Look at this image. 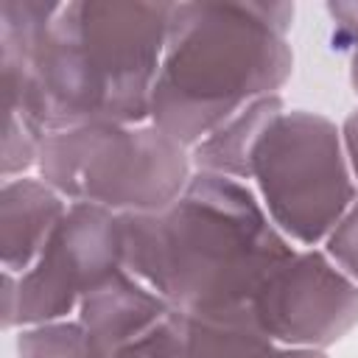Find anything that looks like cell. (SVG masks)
<instances>
[{
	"label": "cell",
	"mask_w": 358,
	"mask_h": 358,
	"mask_svg": "<svg viewBox=\"0 0 358 358\" xmlns=\"http://www.w3.org/2000/svg\"><path fill=\"white\" fill-rule=\"evenodd\" d=\"M123 271V215L70 204L34 266L17 274L14 327L70 319L81 299Z\"/></svg>",
	"instance_id": "6"
},
{
	"label": "cell",
	"mask_w": 358,
	"mask_h": 358,
	"mask_svg": "<svg viewBox=\"0 0 358 358\" xmlns=\"http://www.w3.org/2000/svg\"><path fill=\"white\" fill-rule=\"evenodd\" d=\"M36 176L70 204L157 213L193 176L190 148L148 123H87L42 137Z\"/></svg>",
	"instance_id": "4"
},
{
	"label": "cell",
	"mask_w": 358,
	"mask_h": 358,
	"mask_svg": "<svg viewBox=\"0 0 358 358\" xmlns=\"http://www.w3.org/2000/svg\"><path fill=\"white\" fill-rule=\"evenodd\" d=\"M294 252L246 182L204 171L168 207L123 215V268L193 319L246 322L260 285Z\"/></svg>",
	"instance_id": "2"
},
{
	"label": "cell",
	"mask_w": 358,
	"mask_h": 358,
	"mask_svg": "<svg viewBox=\"0 0 358 358\" xmlns=\"http://www.w3.org/2000/svg\"><path fill=\"white\" fill-rule=\"evenodd\" d=\"M70 201L39 176L6 179L0 187V263L22 274L34 266Z\"/></svg>",
	"instance_id": "9"
},
{
	"label": "cell",
	"mask_w": 358,
	"mask_h": 358,
	"mask_svg": "<svg viewBox=\"0 0 358 358\" xmlns=\"http://www.w3.org/2000/svg\"><path fill=\"white\" fill-rule=\"evenodd\" d=\"M17 316V274L3 271V330H14Z\"/></svg>",
	"instance_id": "18"
},
{
	"label": "cell",
	"mask_w": 358,
	"mask_h": 358,
	"mask_svg": "<svg viewBox=\"0 0 358 358\" xmlns=\"http://www.w3.org/2000/svg\"><path fill=\"white\" fill-rule=\"evenodd\" d=\"M324 255L358 285V199L324 238Z\"/></svg>",
	"instance_id": "15"
},
{
	"label": "cell",
	"mask_w": 358,
	"mask_h": 358,
	"mask_svg": "<svg viewBox=\"0 0 358 358\" xmlns=\"http://www.w3.org/2000/svg\"><path fill=\"white\" fill-rule=\"evenodd\" d=\"M190 358H288V347H280L243 319L210 322L187 316Z\"/></svg>",
	"instance_id": "11"
},
{
	"label": "cell",
	"mask_w": 358,
	"mask_h": 358,
	"mask_svg": "<svg viewBox=\"0 0 358 358\" xmlns=\"http://www.w3.org/2000/svg\"><path fill=\"white\" fill-rule=\"evenodd\" d=\"M288 358H327L324 350H294L288 347Z\"/></svg>",
	"instance_id": "19"
},
{
	"label": "cell",
	"mask_w": 358,
	"mask_h": 358,
	"mask_svg": "<svg viewBox=\"0 0 358 358\" xmlns=\"http://www.w3.org/2000/svg\"><path fill=\"white\" fill-rule=\"evenodd\" d=\"M333 22V48L350 62V84L358 95V3H327Z\"/></svg>",
	"instance_id": "16"
},
{
	"label": "cell",
	"mask_w": 358,
	"mask_h": 358,
	"mask_svg": "<svg viewBox=\"0 0 358 358\" xmlns=\"http://www.w3.org/2000/svg\"><path fill=\"white\" fill-rule=\"evenodd\" d=\"M39 145H42V134L28 120L8 112L6 134H3V182L28 176V171L36 168L39 162Z\"/></svg>",
	"instance_id": "14"
},
{
	"label": "cell",
	"mask_w": 358,
	"mask_h": 358,
	"mask_svg": "<svg viewBox=\"0 0 358 358\" xmlns=\"http://www.w3.org/2000/svg\"><path fill=\"white\" fill-rule=\"evenodd\" d=\"M246 322L280 347L327 350L358 324V285L324 249H296L260 285Z\"/></svg>",
	"instance_id": "7"
},
{
	"label": "cell",
	"mask_w": 358,
	"mask_h": 358,
	"mask_svg": "<svg viewBox=\"0 0 358 358\" xmlns=\"http://www.w3.org/2000/svg\"><path fill=\"white\" fill-rule=\"evenodd\" d=\"M14 347L17 358H95L78 319H56L20 327Z\"/></svg>",
	"instance_id": "12"
},
{
	"label": "cell",
	"mask_w": 358,
	"mask_h": 358,
	"mask_svg": "<svg viewBox=\"0 0 358 358\" xmlns=\"http://www.w3.org/2000/svg\"><path fill=\"white\" fill-rule=\"evenodd\" d=\"M285 112L280 95H266L252 101L246 109L232 115L227 123H221L215 131H210L204 140H199L190 148L193 171L227 176L235 182L252 179V159L255 151L268 131V126Z\"/></svg>",
	"instance_id": "10"
},
{
	"label": "cell",
	"mask_w": 358,
	"mask_h": 358,
	"mask_svg": "<svg viewBox=\"0 0 358 358\" xmlns=\"http://www.w3.org/2000/svg\"><path fill=\"white\" fill-rule=\"evenodd\" d=\"M171 310L173 308L157 291L123 268L81 299L76 319L90 338L92 355L106 358Z\"/></svg>",
	"instance_id": "8"
},
{
	"label": "cell",
	"mask_w": 358,
	"mask_h": 358,
	"mask_svg": "<svg viewBox=\"0 0 358 358\" xmlns=\"http://www.w3.org/2000/svg\"><path fill=\"white\" fill-rule=\"evenodd\" d=\"M106 358H190L187 316L173 308L168 316H162L140 336L120 344Z\"/></svg>",
	"instance_id": "13"
},
{
	"label": "cell",
	"mask_w": 358,
	"mask_h": 358,
	"mask_svg": "<svg viewBox=\"0 0 358 358\" xmlns=\"http://www.w3.org/2000/svg\"><path fill=\"white\" fill-rule=\"evenodd\" d=\"M294 3H173L151 92V123L193 148L252 101L280 95L294 73Z\"/></svg>",
	"instance_id": "3"
},
{
	"label": "cell",
	"mask_w": 358,
	"mask_h": 358,
	"mask_svg": "<svg viewBox=\"0 0 358 358\" xmlns=\"http://www.w3.org/2000/svg\"><path fill=\"white\" fill-rule=\"evenodd\" d=\"M338 129H341V143H344V154H347L352 179L358 185V109H352Z\"/></svg>",
	"instance_id": "17"
},
{
	"label": "cell",
	"mask_w": 358,
	"mask_h": 358,
	"mask_svg": "<svg viewBox=\"0 0 358 358\" xmlns=\"http://www.w3.org/2000/svg\"><path fill=\"white\" fill-rule=\"evenodd\" d=\"M173 3L67 0L3 73L6 112L42 137L87 123H148Z\"/></svg>",
	"instance_id": "1"
},
{
	"label": "cell",
	"mask_w": 358,
	"mask_h": 358,
	"mask_svg": "<svg viewBox=\"0 0 358 358\" xmlns=\"http://www.w3.org/2000/svg\"><path fill=\"white\" fill-rule=\"evenodd\" d=\"M252 182L271 224L299 246H319L358 199L341 129L308 109L282 112L263 134Z\"/></svg>",
	"instance_id": "5"
}]
</instances>
